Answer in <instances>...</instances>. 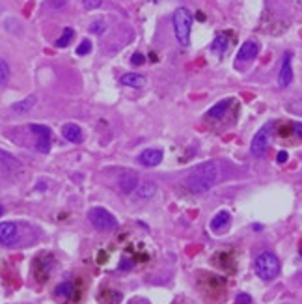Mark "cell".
<instances>
[{"label":"cell","mask_w":302,"mask_h":304,"mask_svg":"<svg viewBox=\"0 0 302 304\" xmlns=\"http://www.w3.org/2000/svg\"><path fill=\"white\" fill-rule=\"evenodd\" d=\"M217 179H218L217 164L213 163V161H207V163L198 164V166H194V168L190 170L183 183H185V187H187L190 192L204 194V192H207L209 189L215 187Z\"/></svg>","instance_id":"obj_1"},{"label":"cell","mask_w":302,"mask_h":304,"mask_svg":"<svg viewBox=\"0 0 302 304\" xmlns=\"http://www.w3.org/2000/svg\"><path fill=\"white\" fill-rule=\"evenodd\" d=\"M192 13H190L187 7H177L174 11V17H172V22H174V34H176V39L179 41V45L187 47L190 43V28H192Z\"/></svg>","instance_id":"obj_2"},{"label":"cell","mask_w":302,"mask_h":304,"mask_svg":"<svg viewBox=\"0 0 302 304\" xmlns=\"http://www.w3.org/2000/svg\"><path fill=\"white\" fill-rule=\"evenodd\" d=\"M254 267H256V275L260 276L261 280H265V282H271V280H274L276 276L280 275V260L273 252H261L256 258Z\"/></svg>","instance_id":"obj_3"},{"label":"cell","mask_w":302,"mask_h":304,"mask_svg":"<svg viewBox=\"0 0 302 304\" xmlns=\"http://www.w3.org/2000/svg\"><path fill=\"white\" fill-rule=\"evenodd\" d=\"M88 220L91 222V226L97 228L99 232H114L118 228V220L112 213H108L103 207H93L88 213Z\"/></svg>","instance_id":"obj_4"},{"label":"cell","mask_w":302,"mask_h":304,"mask_svg":"<svg viewBox=\"0 0 302 304\" xmlns=\"http://www.w3.org/2000/svg\"><path fill=\"white\" fill-rule=\"evenodd\" d=\"M273 129H274V123H267V125H263V127L254 135L252 138V144H250V153L254 157H263L265 155V151L269 149L271 146V136H273Z\"/></svg>","instance_id":"obj_5"},{"label":"cell","mask_w":302,"mask_h":304,"mask_svg":"<svg viewBox=\"0 0 302 304\" xmlns=\"http://www.w3.org/2000/svg\"><path fill=\"white\" fill-rule=\"evenodd\" d=\"M28 129H30V133H34L35 138H37V142H35L37 151H39V153H49L50 136H52L50 129L47 127V125H39V123H30Z\"/></svg>","instance_id":"obj_6"},{"label":"cell","mask_w":302,"mask_h":304,"mask_svg":"<svg viewBox=\"0 0 302 304\" xmlns=\"http://www.w3.org/2000/svg\"><path fill=\"white\" fill-rule=\"evenodd\" d=\"M19 239V228L15 222H2L0 224V243L4 245V247H9V245H13L15 241Z\"/></svg>","instance_id":"obj_7"},{"label":"cell","mask_w":302,"mask_h":304,"mask_svg":"<svg viewBox=\"0 0 302 304\" xmlns=\"http://www.w3.org/2000/svg\"><path fill=\"white\" fill-rule=\"evenodd\" d=\"M293 82V67H291V52H286L282 58L280 73H278V84L282 88H288Z\"/></svg>","instance_id":"obj_8"},{"label":"cell","mask_w":302,"mask_h":304,"mask_svg":"<svg viewBox=\"0 0 302 304\" xmlns=\"http://www.w3.org/2000/svg\"><path fill=\"white\" fill-rule=\"evenodd\" d=\"M258 52H260V45H258V41H254V39H246L243 45H241L239 52H237V64H241V62H250V60H254V58L258 56Z\"/></svg>","instance_id":"obj_9"},{"label":"cell","mask_w":302,"mask_h":304,"mask_svg":"<svg viewBox=\"0 0 302 304\" xmlns=\"http://www.w3.org/2000/svg\"><path fill=\"white\" fill-rule=\"evenodd\" d=\"M162 151L161 149H144L140 155L136 157V161L142 164V166H148V168H153V166H157V164H161L162 161Z\"/></svg>","instance_id":"obj_10"},{"label":"cell","mask_w":302,"mask_h":304,"mask_svg":"<svg viewBox=\"0 0 302 304\" xmlns=\"http://www.w3.org/2000/svg\"><path fill=\"white\" fill-rule=\"evenodd\" d=\"M62 136L71 144H80L82 142V129L77 123H65L62 127Z\"/></svg>","instance_id":"obj_11"},{"label":"cell","mask_w":302,"mask_h":304,"mask_svg":"<svg viewBox=\"0 0 302 304\" xmlns=\"http://www.w3.org/2000/svg\"><path fill=\"white\" fill-rule=\"evenodd\" d=\"M233 99H222L218 101L217 105H213L209 110H207V118L209 120H222L226 116V112H228V108L232 106Z\"/></svg>","instance_id":"obj_12"},{"label":"cell","mask_w":302,"mask_h":304,"mask_svg":"<svg viewBox=\"0 0 302 304\" xmlns=\"http://www.w3.org/2000/svg\"><path fill=\"white\" fill-rule=\"evenodd\" d=\"M120 187H121V191L125 192V194H131V192H134V191H136V187H138V176H136L134 172H125V174H121Z\"/></svg>","instance_id":"obj_13"},{"label":"cell","mask_w":302,"mask_h":304,"mask_svg":"<svg viewBox=\"0 0 302 304\" xmlns=\"http://www.w3.org/2000/svg\"><path fill=\"white\" fill-rule=\"evenodd\" d=\"M211 49H213L215 54L222 56L226 50L230 49V32H222V34H218L217 37H215V41H213Z\"/></svg>","instance_id":"obj_14"},{"label":"cell","mask_w":302,"mask_h":304,"mask_svg":"<svg viewBox=\"0 0 302 304\" xmlns=\"http://www.w3.org/2000/svg\"><path fill=\"white\" fill-rule=\"evenodd\" d=\"M121 84L123 86H129V88H142L146 84V77L140 75V73H125L121 75Z\"/></svg>","instance_id":"obj_15"},{"label":"cell","mask_w":302,"mask_h":304,"mask_svg":"<svg viewBox=\"0 0 302 304\" xmlns=\"http://www.w3.org/2000/svg\"><path fill=\"white\" fill-rule=\"evenodd\" d=\"M230 220H232V215H230V211H226V209L218 211L211 220V230H213V232H218L220 228L228 226V224H230Z\"/></svg>","instance_id":"obj_16"},{"label":"cell","mask_w":302,"mask_h":304,"mask_svg":"<svg viewBox=\"0 0 302 304\" xmlns=\"http://www.w3.org/2000/svg\"><path fill=\"white\" fill-rule=\"evenodd\" d=\"M35 103H37V97H35V95H28L26 99L15 103V105L11 106V110H13L15 114H26V112H30V110L34 108Z\"/></svg>","instance_id":"obj_17"},{"label":"cell","mask_w":302,"mask_h":304,"mask_svg":"<svg viewBox=\"0 0 302 304\" xmlns=\"http://www.w3.org/2000/svg\"><path fill=\"white\" fill-rule=\"evenodd\" d=\"M54 295H56V297H60V299H63V301H69V299H73V295H75V284H73V282H62L56 288Z\"/></svg>","instance_id":"obj_18"},{"label":"cell","mask_w":302,"mask_h":304,"mask_svg":"<svg viewBox=\"0 0 302 304\" xmlns=\"http://www.w3.org/2000/svg\"><path fill=\"white\" fill-rule=\"evenodd\" d=\"M0 168H21V163L6 151H0Z\"/></svg>","instance_id":"obj_19"},{"label":"cell","mask_w":302,"mask_h":304,"mask_svg":"<svg viewBox=\"0 0 302 304\" xmlns=\"http://www.w3.org/2000/svg\"><path fill=\"white\" fill-rule=\"evenodd\" d=\"M9 77H11V69H9V64H7L4 58H0V90H2V88H6Z\"/></svg>","instance_id":"obj_20"},{"label":"cell","mask_w":302,"mask_h":304,"mask_svg":"<svg viewBox=\"0 0 302 304\" xmlns=\"http://www.w3.org/2000/svg\"><path fill=\"white\" fill-rule=\"evenodd\" d=\"M155 192H157V187H155V183H151V181H146V183H140L138 185V194H140L142 198H153Z\"/></svg>","instance_id":"obj_21"},{"label":"cell","mask_w":302,"mask_h":304,"mask_svg":"<svg viewBox=\"0 0 302 304\" xmlns=\"http://www.w3.org/2000/svg\"><path fill=\"white\" fill-rule=\"evenodd\" d=\"M73 35H75V30H73V28H63L62 35H60L56 41H54V45H56L58 49L67 47V45L71 43V39H73Z\"/></svg>","instance_id":"obj_22"},{"label":"cell","mask_w":302,"mask_h":304,"mask_svg":"<svg viewBox=\"0 0 302 304\" xmlns=\"http://www.w3.org/2000/svg\"><path fill=\"white\" fill-rule=\"evenodd\" d=\"M90 34H105V30H106V22L103 21V19H95V21L91 22L90 24Z\"/></svg>","instance_id":"obj_23"},{"label":"cell","mask_w":302,"mask_h":304,"mask_svg":"<svg viewBox=\"0 0 302 304\" xmlns=\"http://www.w3.org/2000/svg\"><path fill=\"white\" fill-rule=\"evenodd\" d=\"M90 50H91V41H90V39H82V41L78 43V47H77L78 56H86V54H90Z\"/></svg>","instance_id":"obj_24"},{"label":"cell","mask_w":302,"mask_h":304,"mask_svg":"<svg viewBox=\"0 0 302 304\" xmlns=\"http://www.w3.org/2000/svg\"><path fill=\"white\" fill-rule=\"evenodd\" d=\"M103 4V0H82V7L86 11H93V9H99Z\"/></svg>","instance_id":"obj_25"},{"label":"cell","mask_w":302,"mask_h":304,"mask_svg":"<svg viewBox=\"0 0 302 304\" xmlns=\"http://www.w3.org/2000/svg\"><path fill=\"white\" fill-rule=\"evenodd\" d=\"M65 4H67V0H47V6L50 9H62Z\"/></svg>","instance_id":"obj_26"},{"label":"cell","mask_w":302,"mask_h":304,"mask_svg":"<svg viewBox=\"0 0 302 304\" xmlns=\"http://www.w3.org/2000/svg\"><path fill=\"white\" fill-rule=\"evenodd\" d=\"M131 64L133 65H144L146 64V56L142 52H134L133 58H131Z\"/></svg>","instance_id":"obj_27"},{"label":"cell","mask_w":302,"mask_h":304,"mask_svg":"<svg viewBox=\"0 0 302 304\" xmlns=\"http://www.w3.org/2000/svg\"><path fill=\"white\" fill-rule=\"evenodd\" d=\"M288 151H278V155H276V163L278 164H284V163H288Z\"/></svg>","instance_id":"obj_28"},{"label":"cell","mask_w":302,"mask_h":304,"mask_svg":"<svg viewBox=\"0 0 302 304\" xmlns=\"http://www.w3.org/2000/svg\"><path fill=\"white\" fill-rule=\"evenodd\" d=\"M237 303H239V304H250V303H252V299H250V295H246V293H239V295H237Z\"/></svg>","instance_id":"obj_29"},{"label":"cell","mask_w":302,"mask_h":304,"mask_svg":"<svg viewBox=\"0 0 302 304\" xmlns=\"http://www.w3.org/2000/svg\"><path fill=\"white\" fill-rule=\"evenodd\" d=\"M293 133H295L299 138H302V121H297V123H293Z\"/></svg>","instance_id":"obj_30"},{"label":"cell","mask_w":302,"mask_h":304,"mask_svg":"<svg viewBox=\"0 0 302 304\" xmlns=\"http://www.w3.org/2000/svg\"><path fill=\"white\" fill-rule=\"evenodd\" d=\"M198 21H205V15L204 13H198Z\"/></svg>","instance_id":"obj_31"},{"label":"cell","mask_w":302,"mask_h":304,"mask_svg":"<svg viewBox=\"0 0 302 304\" xmlns=\"http://www.w3.org/2000/svg\"><path fill=\"white\" fill-rule=\"evenodd\" d=\"M2 215H4V207H2V205H0V217H2Z\"/></svg>","instance_id":"obj_32"}]
</instances>
